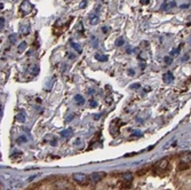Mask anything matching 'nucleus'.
<instances>
[{"label": "nucleus", "instance_id": "25", "mask_svg": "<svg viewBox=\"0 0 191 190\" xmlns=\"http://www.w3.org/2000/svg\"><path fill=\"white\" fill-rule=\"evenodd\" d=\"M140 86H141L140 84H133L132 88H133V90H136V88H140Z\"/></svg>", "mask_w": 191, "mask_h": 190}, {"label": "nucleus", "instance_id": "19", "mask_svg": "<svg viewBox=\"0 0 191 190\" xmlns=\"http://www.w3.org/2000/svg\"><path fill=\"white\" fill-rule=\"evenodd\" d=\"M16 38H17V36L15 35V33H13V35H10V36H9L10 42H15V41H16Z\"/></svg>", "mask_w": 191, "mask_h": 190}, {"label": "nucleus", "instance_id": "22", "mask_svg": "<svg viewBox=\"0 0 191 190\" xmlns=\"http://www.w3.org/2000/svg\"><path fill=\"white\" fill-rule=\"evenodd\" d=\"M21 157H22L21 154H14V155L10 156V158H12V159H17V158H21Z\"/></svg>", "mask_w": 191, "mask_h": 190}, {"label": "nucleus", "instance_id": "6", "mask_svg": "<svg viewBox=\"0 0 191 190\" xmlns=\"http://www.w3.org/2000/svg\"><path fill=\"white\" fill-rule=\"evenodd\" d=\"M132 180H133V176L131 173H125V174H123V183H128V185H131Z\"/></svg>", "mask_w": 191, "mask_h": 190}, {"label": "nucleus", "instance_id": "17", "mask_svg": "<svg viewBox=\"0 0 191 190\" xmlns=\"http://www.w3.org/2000/svg\"><path fill=\"white\" fill-rule=\"evenodd\" d=\"M124 45V39L123 38H118L117 41H116V46H118V47H120V46Z\"/></svg>", "mask_w": 191, "mask_h": 190}, {"label": "nucleus", "instance_id": "4", "mask_svg": "<svg viewBox=\"0 0 191 190\" xmlns=\"http://www.w3.org/2000/svg\"><path fill=\"white\" fill-rule=\"evenodd\" d=\"M180 163H184V164L191 165V152H183L180 156Z\"/></svg>", "mask_w": 191, "mask_h": 190}, {"label": "nucleus", "instance_id": "15", "mask_svg": "<svg viewBox=\"0 0 191 190\" xmlns=\"http://www.w3.org/2000/svg\"><path fill=\"white\" fill-rule=\"evenodd\" d=\"M104 101H105V103H107V104H112V102H113L112 95H107V96H105V99H104Z\"/></svg>", "mask_w": 191, "mask_h": 190}, {"label": "nucleus", "instance_id": "14", "mask_svg": "<svg viewBox=\"0 0 191 190\" xmlns=\"http://www.w3.org/2000/svg\"><path fill=\"white\" fill-rule=\"evenodd\" d=\"M148 171H149V170H148L147 167H144V168H142V170H138V171H137L136 174L138 175V176H143L144 174H147Z\"/></svg>", "mask_w": 191, "mask_h": 190}, {"label": "nucleus", "instance_id": "5", "mask_svg": "<svg viewBox=\"0 0 191 190\" xmlns=\"http://www.w3.org/2000/svg\"><path fill=\"white\" fill-rule=\"evenodd\" d=\"M103 176H105V173H104V172H96V173H93V174L90 175L89 179L93 181L94 183H96V182L102 180Z\"/></svg>", "mask_w": 191, "mask_h": 190}, {"label": "nucleus", "instance_id": "20", "mask_svg": "<svg viewBox=\"0 0 191 190\" xmlns=\"http://www.w3.org/2000/svg\"><path fill=\"white\" fill-rule=\"evenodd\" d=\"M69 135H71V130H67L62 132V136H69Z\"/></svg>", "mask_w": 191, "mask_h": 190}, {"label": "nucleus", "instance_id": "29", "mask_svg": "<svg viewBox=\"0 0 191 190\" xmlns=\"http://www.w3.org/2000/svg\"><path fill=\"white\" fill-rule=\"evenodd\" d=\"M0 22H1V29H2V26H4V24H5V20H4V19H2V17H1V19H0Z\"/></svg>", "mask_w": 191, "mask_h": 190}, {"label": "nucleus", "instance_id": "12", "mask_svg": "<svg viewBox=\"0 0 191 190\" xmlns=\"http://www.w3.org/2000/svg\"><path fill=\"white\" fill-rule=\"evenodd\" d=\"M190 166H191V165H189V164H184V163H180V164H179V170H180V171L188 170V168H189Z\"/></svg>", "mask_w": 191, "mask_h": 190}, {"label": "nucleus", "instance_id": "24", "mask_svg": "<svg viewBox=\"0 0 191 190\" xmlns=\"http://www.w3.org/2000/svg\"><path fill=\"white\" fill-rule=\"evenodd\" d=\"M165 62H166L167 64H171V63H172V59L169 57V56H168V57H165Z\"/></svg>", "mask_w": 191, "mask_h": 190}, {"label": "nucleus", "instance_id": "27", "mask_svg": "<svg viewBox=\"0 0 191 190\" xmlns=\"http://www.w3.org/2000/svg\"><path fill=\"white\" fill-rule=\"evenodd\" d=\"M149 2H150V0H141V4H142V5H148Z\"/></svg>", "mask_w": 191, "mask_h": 190}, {"label": "nucleus", "instance_id": "8", "mask_svg": "<svg viewBox=\"0 0 191 190\" xmlns=\"http://www.w3.org/2000/svg\"><path fill=\"white\" fill-rule=\"evenodd\" d=\"M95 59L100 62H107L108 61V56L107 55H101V54H96L95 55Z\"/></svg>", "mask_w": 191, "mask_h": 190}, {"label": "nucleus", "instance_id": "28", "mask_svg": "<svg viewBox=\"0 0 191 190\" xmlns=\"http://www.w3.org/2000/svg\"><path fill=\"white\" fill-rule=\"evenodd\" d=\"M108 30H109L108 26H103V28H102V32H104V33H107V32H108Z\"/></svg>", "mask_w": 191, "mask_h": 190}, {"label": "nucleus", "instance_id": "18", "mask_svg": "<svg viewBox=\"0 0 191 190\" xmlns=\"http://www.w3.org/2000/svg\"><path fill=\"white\" fill-rule=\"evenodd\" d=\"M25 48H26V42H24V41H23V42H22V44L19 46V52H23Z\"/></svg>", "mask_w": 191, "mask_h": 190}, {"label": "nucleus", "instance_id": "16", "mask_svg": "<svg viewBox=\"0 0 191 190\" xmlns=\"http://www.w3.org/2000/svg\"><path fill=\"white\" fill-rule=\"evenodd\" d=\"M21 30H22V32H23V35H28V33H29V30H30V26H22Z\"/></svg>", "mask_w": 191, "mask_h": 190}, {"label": "nucleus", "instance_id": "23", "mask_svg": "<svg viewBox=\"0 0 191 190\" xmlns=\"http://www.w3.org/2000/svg\"><path fill=\"white\" fill-rule=\"evenodd\" d=\"M89 105H90L92 108H95V107L97 105V103H96V102H95L94 100H90V101H89Z\"/></svg>", "mask_w": 191, "mask_h": 190}, {"label": "nucleus", "instance_id": "2", "mask_svg": "<svg viewBox=\"0 0 191 190\" xmlns=\"http://www.w3.org/2000/svg\"><path fill=\"white\" fill-rule=\"evenodd\" d=\"M72 179H73V181L76 183H78V185H84L88 182L89 178L86 174H84V173H74V174L72 175Z\"/></svg>", "mask_w": 191, "mask_h": 190}, {"label": "nucleus", "instance_id": "9", "mask_svg": "<svg viewBox=\"0 0 191 190\" xmlns=\"http://www.w3.org/2000/svg\"><path fill=\"white\" fill-rule=\"evenodd\" d=\"M74 101L78 102V104H84L85 103V99H84L81 95H76L74 96Z\"/></svg>", "mask_w": 191, "mask_h": 190}, {"label": "nucleus", "instance_id": "7", "mask_svg": "<svg viewBox=\"0 0 191 190\" xmlns=\"http://www.w3.org/2000/svg\"><path fill=\"white\" fill-rule=\"evenodd\" d=\"M89 22H90V24L95 25L100 22V19H98L97 15H94V14H92V15H89Z\"/></svg>", "mask_w": 191, "mask_h": 190}, {"label": "nucleus", "instance_id": "21", "mask_svg": "<svg viewBox=\"0 0 191 190\" xmlns=\"http://www.w3.org/2000/svg\"><path fill=\"white\" fill-rule=\"evenodd\" d=\"M32 73H33V75H38V73H39V68H38V66H33V68H32Z\"/></svg>", "mask_w": 191, "mask_h": 190}, {"label": "nucleus", "instance_id": "10", "mask_svg": "<svg viewBox=\"0 0 191 190\" xmlns=\"http://www.w3.org/2000/svg\"><path fill=\"white\" fill-rule=\"evenodd\" d=\"M71 47H72L74 50H77L79 54L81 53V47H80V45L77 44V42H73V41H72V42H71Z\"/></svg>", "mask_w": 191, "mask_h": 190}, {"label": "nucleus", "instance_id": "13", "mask_svg": "<svg viewBox=\"0 0 191 190\" xmlns=\"http://www.w3.org/2000/svg\"><path fill=\"white\" fill-rule=\"evenodd\" d=\"M17 120H19L20 123H24L25 121V116H24V112H23V111L17 115Z\"/></svg>", "mask_w": 191, "mask_h": 190}, {"label": "nucleus", "instance_id": "11", "mask_svg": "<svg viewBox=\"0 0 191 190\" xmlns=\"http://www.w3.org/2000/svg\"><path fill=\"white\" fill-rule=\"evenodd\" d=\"M164 80H165L166 83H171L172 80H173V75H172L171 72H167L166 75L164 76Z\"/></svg>", "mask_w": 191, "mask_h": 190}, {"label": "nucleus", "instance_id": "1", "mask_svg": "<svg viewBox=\"0 0 191 190\" xmlns=\"http://www.w3.org/2000/svg\"><path fill=\"white\" fill-rule=\"evenodd\" d=\"M169 164L168 158H162L159 161L156 163V165L153 167V173L158 175H164L167 172V166Z\"/></svg>", "mask_w": 191, "mask_h": 190}, {"label": "nucleus", "instance_id": "3", "mask_svg": "<svg viewBox=\"0 0 191 190\" xmlns=\"http://www.w3.org/2000/svg\"><path fill=\"white\" fill-rule=\"evenodd\" d=\"M32 5L30 4L29 1L28 0H24L23 1V4L21 5V7H20V10L22 12V13H24V14H28V13H30L31 10H32Z\"/></svg>", "mask_w": 191, "mask_h": 190}, {"label": "nucleus", "instance_id": "26", "mask_svg": "<svg viewBox=\"0 0 191 190\" xmlns=\"http://www.w3.org/2000/svg\"><path fill=\"white\" fill-rule=\"evenodd\" d=\"M86 5H87V1H86V0H84L83 2H81V5H80V8H84V7H86Z\"/></svg>", "mask_w": 191, "mask_h": 190}]
</instances>
